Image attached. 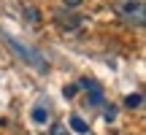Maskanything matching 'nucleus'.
<instances>
[{
	"label": "nucleus",
	"instance_id": "f257e3e1",
	"mask_svg": "<svg viewBox=\"0 0 146 135\" xmlns=\"http://www.w3.org/2000/svg\"><path fill=\"white\" fill-rule=\"evenodd\" d=\"M116 14H119V19L125 22V24L143 27V22H146V5H143V0H119V3H116Z\"/></svg>",
	"mask_w": 146,
	"mask_h": 135
},
{
	"label": "nucleus",
	"instance_id": "f03ea898",
	"mask_svg": "<svg viewBox=\"0 0 146 135\" xmlns=\"http://www.w3.org/2000/svg\"><path fill=\"white\" fill-rule=\"evenodd\" d=\"M54 22H57V27L60 30H68V32H76L78 27H81V16L78 14H73V11H57L54 14Z\"/></svg>",
	"mask_w": 146,
	"mask_h": 135
},
{
	"label": "nucleus",
	"instance_id": "7ed1b4c3",
	"mask_svg": "<svg viewBox=\"0 0 146 135\" xmlns=\"http://www.w3.org/2000/svg\"><path fill=\"white\" fill-rule=\"evenodd\" d=\"M8 43H11V46H14L16 52L22 54V60H27V62H33V65L38 68V70H46V68H49L46 62H43V60H38V54L33 52V49H27V46H22V43L16 41V38H8Z\"/></svg>",
	"mask_w": 146,
	"mask_h": 135
},
{
	"label": "nucleus",
	"instance_id": "20e7f679",
	"mask_svg": "<svg viewBox=\"0 0 146 135\" xmlns=\"http://www.w3.org/2000/svg\"><path fill=\"white\" fill-rule=\"evenodd\" d=\"M68 124H70V130H73V132H78V135H87V132H89L87 122H84L78 114H73V116H70V119H68Z\"/></svg>",
	"mask_w": 146,
	"mask_h": 135
},
{
	"label": "nucleus",
	"instance_id": "39448f33",
	"mask_svg": "<svg viewBox=\"0 0 146 135\" xmlns=\"http://www.w3.org/2000/svg\"><path fill=\"white\" fill-rule=\"evenodd\" d=\"M46 119H49L46 105H35V108H33V122H35V124H46Z\"/></svg>",
	"mask_w": 146,
	"mask_h": 135
},
{
	"label": "nucleus",
	"instance_id": "423d86ee",
	"mask_svg": "<svg viewBox=\"0 0 146 135\" xmlns=\"http://www.w3.org/2000/svg\"><path fill=\"white\" fill-rule=\"evenodd\" d=\"M141 103H143V95L141 92H133V95H127V97H125V105H127V108H141Z\"/></svg>",
	"mask_w": 146,
	"mask_h": 135
},
{
	"label": "nucleus",
	"instance_id": "0eeeda50",
	"mask_svg": "<svg viewBox=\"0 0 146 135\" xmlns=\"http://www.w3.org/2000/svg\"><path fill=\"white\" fill-rule=\"evenodd\" d=\"M25 14H27V19H30L33 24H35V22H41V14H38V8H33V5H30V8L25 11Z\"/></svg>",
	"mask_w": 146,
	"mask_h": 135
},
{
	"label": "nucleus",
	"instance_id": "6e6552de",
	"mask_svg": "<svg viewBox=\"0 0 146 135\" xmlns=\"http://www.w3.org/2000/svg\"><path fill=\"white\" fill-rule=\"evenodd\" d=\"M103 116H106V122H114V119H116V108H114V105H106Z\"/></svg>",
	"mask_w": 146,
	"mask_h": 135
},
{
	"label": "nucleus",
	"instance_id": "1a4fd4ad",
	"mask_svg": "<svg viewBox=\"0 0 146 135\" xmlns=\"http://www.w3.org/2000/svg\"><path fill=\"white\" fill-rule=\"evenodd\" d=\"M76 92H78V84H68V87L62 89V95H65V97H68V100H70V97H73V95H76Z\"/></svg>",
	"mask_w": 146,
	"mask_h": 135
},
{
	"label": "nucleus",
	"instance_id": "9d476101",
	"mask_svg": "<svg viewBox=\"0 0 146 135\" xmlns=\"http://www.w3.org/2000/svg\"><path fill=\"white\" fill-rule=\"evenodd\" d=\"M62 3H65V5H68V8H76V5H81V3H84V0H62Z\"/></svg>",
	"mask_w": 146,
	"mask_h": 135
}]
</instances>
